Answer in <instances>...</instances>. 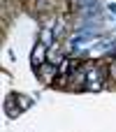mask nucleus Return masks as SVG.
<instances>
[{
  "instance_id": "obj_1",
  "label": "nucleus",
  "mask_w": 116,
  "mask_h": 132,
  "mask_svg": "<svg viewBox=\"0 0 116 132\" xmlns=\"http://www.w3.org/2000/svg\"><path fill=\"white\" fill-rule=\"evenodd\" d=\"M44 56H47V44L40 42V44L33 49V65H35V70H37L40 65H44Z\"/></svg>"
},
{
  "instance_id": "obj_2",
  "label": "nucleus",
  "mask_w": 116,
  "mask_h": 132,
  "mask_svg": "<svg viewBox=\"0 0 116 132\" xmlns=\"http://www.w3.org/2000/svg\"><path fill=\"white\" fill-rule=\"evenodd\" d=\"M37 72H40V77H42V81H51L53 77H56V67L49 63V65H40L37 67Z\"/></svg>"
},
{
  "instance_id": "obj_3",
  "label": "nucleus",
  "mask_w": 116,
  "mask_h": 132,
  "mask_svg": "<svg viewBox=\"0 0 116 132\" xmlns=\"http://www.w3.org/2000/svg\"><path fill=\"white\" fill-rule=\"evenodd\" d=\"M40 39H42L44 44H49V42H53V32H51L49 28H44V30L40 32Z\"/></svg>"
}]
</instances>
